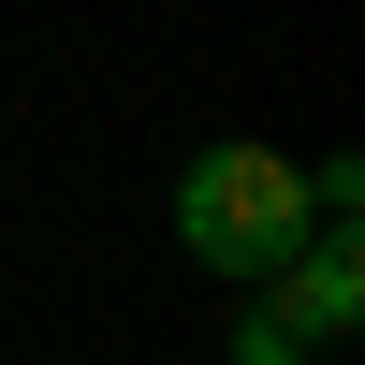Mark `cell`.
<instances>
[{
	"label": "cell",
	"mask_w": 365,
	"mask_h": 365,
	"mask_svg": "<svg viewBox=\"0 0 365 365\" xmlns=\"http://www.w3.org/2000/svg\"><path fill=\"white\" fill-rule=\"evenodd\" d=\"M351 292H365V263H351V234H307V249L278 263V292H263V307H278L292 336L322 351V336H336V322H351Z\"/></svg>",
	"instance_id": "cell-2"
},
{
	"label": "cell",
	"mask_w": 365,
	"mask_h": 365,
	"mask_svg": "<svg viewBox=\"0 0 365 365\" xmlns=\"http://www.w3.org/2000/svg\"><path fill=\"white\" fill-rule=\"evenodd\" d=\"M234 365H307V336H292L278 307H249V322H234Z\"/></svg>",
	"instance_id": "cell-3"
},
{
	"label": "cell",
	"mask_w": 365,
	"mask_h": 365,
	"mask_svg": "<svg viewBox=\"0 0 365 365\" xmlns=\"http://www.w3.org/2000/svg\"><path fill=\"white\" fill-rule=\"evenodd\" d=\"M175 234H190L220 278H278V263L307 249V175H292L278 146H205L190 190H175Z\"/></svg>",
	"instance_id": "cell-1"
}]
</instances>
